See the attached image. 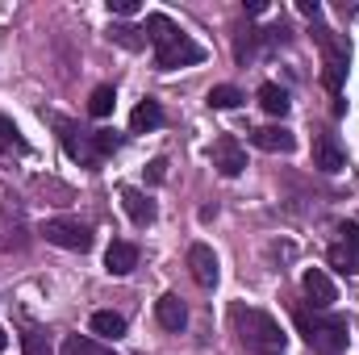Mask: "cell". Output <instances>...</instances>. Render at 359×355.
Instances as JSON below:
<instances>
[{
  "label": "cell",
  "mask_w": 359,
  "mask_h": 355,
  "mask_svg": "<svg viewBox=\"0 0 359 355\" xmlns=\"http://www.w3.org/2000/svg\"><path fill=\"white\" fill-rule=\"evenodd\" d=\"M113 105H117V92L109 88V84L92 88V96H88V113H92V117H109V113H113Z\"/></svg>",
  "instance_id": "cell-18"
},
{
  "label": "cell",
  "mask_w": 359,
  "mask_h": 355,
  "mask_svg": "<svg viewBox=\"0 0 359 355\" xmlns=\"http://www.w3.org/2000/svg\"><path fill=\"white\" fill-rule=\"evenodd\" d=\"M92 335H100V339H121V335H126V318L113 314V309H96V314H92Z\"/></svg>",
  "instance_id": "cell-15"
},
{
  "label": "cell",
  "mask_w": 359,
  "mask_h": 355,
  "mask_svg": "<svg viewBox=\"0 0 359 355\" xmlns=\"http://www.w3.org/2000/svg\"><path fill=\"white\" fill-rule=\"evenodd\" d=\"M297 8H301V13H305V17H318V13H322V4H318V0H301V4H297Z\"/></svg>",
  "instance_id": "cell-27"
},
{
  "label": "cell",
  "mask_w": 359,
  "mask_h": 355,
  "mask_svg": "<svg viewBox=\"0 0 359 355\" xmlns=\"http://www.w3.org/2000/svg\"><path fill=\"white\" fill-rule=\"evenodd\" d=\"M230 326H234L238 343L247 347V355H284V347H288L280 322L255 305H230Z\"/></svg>",
  "instance_id": "cell-1"
},
{
  "label": "cell",
  "mask_w": 359,
  "mask_h": 355,
  "mask_svg": "<svg viewBox=\"0 0 359 355\" xmlns=\"http://www.w3.org/2000/svg\"><path fill=\"white\" fill-rule=\"evenodd\" d=\"M172 38H180V25L172 21V17H163V13H151V17H147V42L168 46Z\"/></svg>",
  "instance_id": "cell-14"
},
{
  "label": "cell",
  "mask_w": 359,
  "mask_h": 355,
  "mask_svg": "<svg viewBox=\"0 0 359 355\" xmlns=\"http://www.w3.org/2000/svg\"><path fill=\"white\" fill-rule=\"evenodd\" d=\"M301 288H305V297H309L313 309H330V305L339 301V288H334V280H330L322 267H309V272L301 276Z\"/></svg>",
  "instance_id": "cell-6"
},
{
  "label": "cell",
  "mask_w": 359,
  "mask_h": 355,
  "mask_svg": "<svg viewBox=\"0 0 359 355\" xmlns=\"http://www.w3.org/2000/svg\"><path fill=\"white\" fill-rule=\"evenodd\" d=\"M42 234H46V243H55V247H63V251H92V230L84 222L50 217V222L42 226Z\"/></svg>",
  "instance_id": "cell-3"
},
{
  "label": "cell",
  "mask_w": 359,
  "mask_h": 355,
  "mask_svg": "<svg viewBox=\"0 0 359 355\" xmlns=\"http://www.w3.org/2000/svg\"><path fill=\"white\" fill-rule=\"evenodd\" d=\"M104 267H109L113 276H130V272L138 267V247L126 243V239H113L109 251H104Z\"/></svg>",
  "instance_id": "cell-11"
},
{
  "label": "cell",
  "mask_w": 359,
  "mask_h": 355,
  "mask_svg": "<svg viewBox=\"0 0 359 355\" xmlns=\"http://www.w3.org/2000/svg\"><path fill=\"white\" fill-rule=\"evenodd\" d=\"M147 180H151V184H163V180H168V159H151V163H147Z\"/></svg>",
  "instance_id": "cell-25"
},
{
  "label": "cell",
  "mask_w": 359,
  "mask_h": 355,
  "mask_svg": "<svg viewBox=\"0 0 359 355\" xmlns=\"http://www.w3.org/2000/svg\"><path fill=\"white\" fill-rule=\"evenodd\" d=\"M92 147H96V155H109V151H117V134L113 130H96L92 134Z\"/></svg>",
  "instance_id": "cell-24"
},
{
  "label": "cell",
  "mask_w": 359,
  "mask_h": 355,
  "mask_svg": "<svg viewBox=\"0 0 359 355\" xmlns=\"http://www.w3.org/2000/svg\"><path fill=\"white\" fill-rule=\"evenodd\" d=\"M259 105H264V113H271V117H284L288 113V92L280 88V84H259Z\"/></svg>",
  "instance_id": "cell-16"
},
{
  "label": "cell",
  "mask_w": 359,
  "mask_h": 355,
  "mask_svg": "<svg viewBox=\"0 0 359 355\" xmlns=\"http://www.w3.org/2000/svg\"><path fill=\"white\" fill-rule=\"evenodd\" d=\"M155 318H159L163 330H184L188 326V309H184V301H180L176 293H163L155 301Z\"/></svg>",
  "instance_id": "cell-12"
},
{
  "label": "cell",
  "mask_w": 359,
  "mask_h": 355,
  "mask_svg": "<svg viewBox=\"0 0 359 355\" xmlns=\"http://www.w3.org/2000/svg\"><path fill=\"white\" fill-rule=\"evenodd\" d=\"M213 168L222 172V176H243L247 172V151L238 147V138L234 134H222L217 142H213Z\"/></svg>",
  "instance_id": "cell-5"
},
{
  "label": "cell",
  "mask_w": 359,
  "mask_h": 355,
  "mask_svg": "<svg viewBox=\"0 0 359 355\" xmlns=\"http://www.w3.org/2000/svg\"><path fill=\"white\" fill-rule=\"evenodd\" d=\"M155 126H163V109H159V100H142V105L130 113V130H134V134H147V130H155Z\"/></svg>",
  "instance_id": "cell-13"
},
{
  "label": "cell",
  "mask_w": 359,
  "mask_h": 355,
  "mask_svg": "<svg viewBox=\"0 0 359 355\" xmlns=\"http://www.w3.org/2000/svg\"><path fill=\"white\" fill-rule=\"evenodd\" d=\"M330 264L339 267L343 276H359V260H355V255H347V251H343V243H339V247H330Z\"/></svg>",
  "instance_id": "cell-22"
},
{
  "label": "cell",
  "mask_w": 359,
  "mask_h": 355,
  "mask_svg": "<svg viewBox=\"0 0 359 355\" xmlns=\"http://www.w3.org/2000/svg\"><path fill=\"white\" fill-rule=\"evenodd\" d=\"M339 234H343V251L359 260V222H343V226H339Z\"/></svg>",
  "instance_id": "cell-23"
},
{
  "label": "cell",
  "mask_w": 359,
  "mask_h": 355,
  "mask_svg": "<svg viewBox=\"0 0 359 355\" xmlns=\"http://www.w3.org/2000/svg\"><path fill=\"white\" fill-rule=\"evenodd\" d=\"M4 347H8V335H4V326H0V351H4Z\"/></svg>",
  "instance_id": "cell-29"
},
{
  "label": "cell",
  "mask_w": 359,
  "mask_h": 355,
  "mask_svg": "<svg viewBox=\"0 0 359 355\" xmlns=\"http://www.w3.org/2000/svg\"><path fill=\"white\" fill-rule=\"evenodd\" d=\"M243 100H247V96L234 88V84H217V88H209V105H213V109H238Z\"/></svg>",
  "instance_id": "cell-20"
},
{
  "label": "cell",
  "mask_w": 359,
  "mask_h": 355,
  "mask_svg": "<svg viewBox=\"0 0 359 355\" xmlns=\"http://www.w3.org/2000/svg\"><path fill=\"white\" fill-rule=\"evenodd\" d=\"M21 355H55V347H50V339L42 335V330H21Z\"/></svg>",
  "instance_id": "cell-21"
},
{
  "label": "cell",
  "mask_w": 359,
  "mask_h": 355,
  "mask_svg": "<svg viewBox=\"0 0 359 355\" xmlns=\"http://www.w3.org/2000/svg\"><path fill=\"white\" fill-rule=\"evenodd\" d=\"M59 355H117V351H109V347L92 343V339H84V335H67V339H63V351H59Z\"/></svg>",
  "instance_id": "cell-17"
},
{
  "label": "cell",
  "mask_w": 359,
  "mask_h": 355,
  "mask_svg": "<svg viewBox=\"0 0 359 355\" xmlns=\"http://www.w3.org/2000/svg\"><path fill=\"white\" fill-rule=\"evenodd\" d=\"M292 322H297L301 339H305L318 355H343V351H347V339H351L347 318H309V314L301 309Z\"/></svg>",
  "instance_id": "cell-2"
},
{
  "label": "cell",
  "mask_w": 359,
  "mask_h": 355,
  "mask_svg": "<svg viewBox=\"0 0 359 355\" xmlns=\"http://www.w3.org/2000/svg\"><path fill=\"white\" fill-rule=\"evenodd\" d=\"M13 134H17V130H13V126H8V121H4V117H0V151H4V147H8V138H13Z\"/></svg>",
  "instance_id": "cell-28"
},
{
  "label": "cell",
  "mask_w": 359,
  "mask_h": 355,
  "mask_svg": "<svg viewBox=\"0 0 359 355\" xmlns=\"http://www.w3.org/2000/svg\"><path fill=\"white\" fill-rule=\"evenodd\" d=\"M343 163H347V155H343V147L334 142V134H318L313 138V168L318 172H343Z\"/></svg>",
  "instance_id": "cell-9"
},
{
  "label": "cell",
  "mask_w": 359,
  "mask_h": 355,
  "mask_svg": "<svg viewBox=\"0 0 359 355\" xmlns=\"http://www.w3.org/2000/svg\"><path fill=\"white\" fill-rule=\"evenodd\" d=\"M251 142L259 151H268V155H292L297 151V134L284 130V126H259V130H251Z\"/></svg>",
  "instance_id": "cell-8"
},
{
  "label": "cell",
  "mask_w": 359,
  "mask_h": 355,
  "mask_svg": "<svg viewBox=\"0 0 359 355\" xmlns=\"http://www.w3.org/2000/svg\"><path fill=\"white\" fill-rule=\"evenodd\" d=\"M121 209L134 226H151L155 222V201H147L142 188H121Z\"/></svg>",
  "instance_id": "cell-10"
},
{
  "label": "cell",
  "mask_w": 359,
  "mask_h": 355,
  "mask_svg": "<svg viewBox=\"0 0 359 355\" xmlns=\"http://www.w3.org/2000/svg\"><path fill=\"white\" fill-rule=\"evenodd\" d=\"M109 13H117V17H134V13H138V0H109Z\"/></svg>",
  "instance_id": "cell-26"
},
{
  "label": "cell",
  "mask_w": 359,
  "mask_h": 355,
  "mask_svg": "<svg viewBox=\"0 0 359 355\" xmlns=\"http://www.w3.org/2000/svg\"><path fill=\"white\" fill-rule=\"evenodd\" d=\"M205 59V46H196L188 34H180L172 38L168 46H155V67L159 72H176V67H192V63H201Z\"/></svg>",
  "instance_id": "cell-4"
},
{
  "label": "cell",
  "mask_w": 359,
  "mask_h": 355,
  "mask_svg": "<svg viewBox=\"0 0 359 355\" xmlns=\"http://www.w3.org/2000/svg\"><path fill=\"white\" fill-rule=\"evenodd\" d=\"M109 42H117V46H126V51H142V46H147L142 29H134V25H113V29H109Z\"/></svg>",
  "instance_id": "cell-19"
},
{
  "label": "cell",
  "mask_w": 359,
  "mask_h": 355,
  "mask_svg": "<svg viewBox=\"0 0 359 355\" xmlns=\"http://www.w3.org/2000/svg\"><path fill=\"white\" fill-rule=\"evenodd\" d=\"M188 272H192V280L201 284V288H213L217 284V255H213V247H205V243H192L188 247Z\"/></svg>",
  "instance_id": "cell-7"
}]
</instances>
